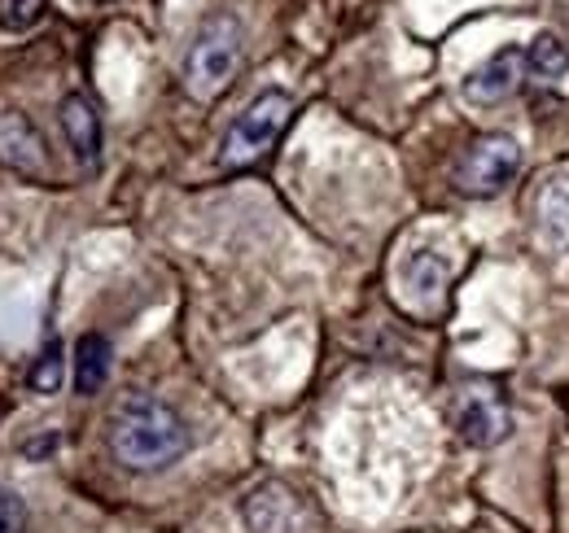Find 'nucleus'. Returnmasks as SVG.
Returning <instances> with one entry per match:
<instances>
[{
	"label": "nucleus",
	"mask_w": 569,
	"mask_h": 533,
	"mask_svg": "<svg viewBox=\"0 0 569 533\" xmlns=\"http://www.w3.org/2000/svg\"><path fill=\"white\" fill-rule=\"evenodd\" d=\"M456 429L469 446H496L508 438L512 420H508V406L491 385H469L456 399Z\"/></svg>",
	"instance_id": "obj_5"
},
{
	"label": "nucleus",
	"mask_w": 569,
	"mask_h": 533,
	"mask_svg": "<svg viewBox=\"0 0 569 533\" xmlns=\"http://www.w3.org/2000/svg\"><path fill=\"white\" fill-rule=\"evenodd\" d=\"M58 385H62V341H49L44 354L36 359V368H31V390L36 394H58Z\"/></svg>",
	"instance_id": "obj_14"
},
{
	"label": "nucleus",
	"mask_w": 569,
	"mask_h": 533,
	"mask_svg": "<svg viewBox=\"0 0 569 533\" xmlns=\"http://www.w3.org/2000/svg\"><path fill=\"white\" fill-rule=\"evenodd\" d=\"M403 284H408L412 293H421V298H438V293L447 289V263H442L438 254H429V250H417V254L403 263Z\"/></svg>",
	"instance_id": "obj_12"
},
{
	"label": "nucleus",
	"mask_w": 569,
	"mask_h": 533,
	"mask_svg": "<svg viewBox=\"0 0 569 533\" xmlns=\"http://www.w3.org/2000/svg\"><path fill=\"white\" fill-rule=\"evenodd\" d=\"M106 376H110V341L101 333L79 336V345H74V385H79V394H97L106 385Z\"/></svg>",
	"instance_id": "obj_10"
},
{
	"label": "nucleus",
	"mask_w": 569,
	"mask_h": 533,
	"mask_svg": "<svg viewBox=\"0 0 569 533\" xmlns=\"http://www.w3.org/2000/svg\"><path fill=\"white\" fill-rule=\"evenodd\" d=\"M241 67V22L232 13H214L202 22L184 53V92L193 101H211L228 88V79Z\"/></svg>",
	"instance_id": "obj_2"
},
{
	"label": "nucleus",
	"mask_w": 569,
	"mask_h": 533,
	"mask_svg": "<svg viewBox=\"0 0 569 533\" xmlns=\"http://www.w3.org/2000/svg\"><path fill=\"white\" fill-rule=\"evenodd\" d=\"M521 74H526V53L508 44L465 79V97L478 101V105H499L521 88Z\"/></svg>",
	"instance_id": "obj_7"
},
{
	"label": "nucleus",
	"mask_w": 569,
	"mask_h": 533,
	"mask_svg": "<svg viewBox=\"0 0 569 533\" xmlns=\"http://www.w3.org/2000/svg\"><path fill=\"white\" fill-rule=\"evenodd\" d=\"M289 119H293V97H289V92H281V88L259 92V97L237 114V123L228 128L223 149H219V162H223V167H250V162H259V158L281 140V132L289 128Z\"/></svg>",
	"instance_id": "obj_3"
},
{
	"label": "nucleus",
	"mask_w": 569,
	"mask_h": 533,
	"mask_svg": "<svg viewBox=\"0 0 569 533\" xmlns=\"http://www.w3.org/2000/svg\"><path fill=\"white\" fill-rule=\"evenodd\" d=\"M246 521H250L254 533H284V525L293 521V499L284 494L281 485H263L246 503Z\"/></svg>",
	"instance_id": "obj_11"
},
{
	"label": "nucleus",
	"mask_w": 569,
	"mask_h": 533,
	"mask_svg": "<svg viewBox=\"0 0 569 533\" xmlns=\"http://www.w3.org/2000/svg\"><path fill=\"white\" fill-rule=\"evenodd\" d=\"M62 132L71 140L74 158L83 167H97V158H101V119H97V105L83 92H71L62 101Z\"/></svg>",
	"instance_id": "obj_8"
},
{
	"label": "nucleus",
	"mask_w": 569,
	"mask_h": 533,
	"mask_svg": "<svg viewBox=\"0 0 569 533\" xmlns=\"http://www.w3.org/2000/svg\"><path fill=\"white\" fill-rule=\"evenodd\" d=\"M0 533H27V503L9 485H0Z\"/></svg>",
	"instance_id": "obj_16"
},
{
	"label": "nucleus",
	"mask_w": 569,
	"mask_h": 533,
	"mask_svg": "<svg viewBox=\"0 0 569 533\" xmlns=\"http://www.w3.org/2000/svg\"><path fill=\"white\" fill-rule=\"evenodd\" d=\"M110 451L132 472H162L189 451V424L162 399L132 394L110 415Z\"/></svg>",
	"instance_id": "obj_1"
},
{
	"label": "nucleus",
	"mask_w": 569,
	"mask_h": 533,
	"mask_svg": "<svg viewBox=\"0 0 569 533\" xmlns=\"http://www.w3.org/2000/svg\"><path fill=\"white\" fill-rule=\"evenodd\" d=\"M526 70H530L535 79L552 83V79H561L569 70V49L557 36H539V40L530 44V53H526Z\"/></svg>",
	"instance_id": "obj_13"
},
{
	"label": "nucleus",
	"mask_w": 569,
	"mask_h": 533,
	"mask_svg": "<svg viewBox=\"0 0 569 533\" xmlns=\"http://www.w3.org/2000/svg\"><path fill=\"white\" fill-rule=\"evenodd\" d=\"M517 171H521V144L512 135H478L456 167V189L465 198H496L512 184Z\"/></svg>",
	"instance_id": "obj_4"
},
{
	"label": "nucleus",
	"mask_w": 569,
	"mask_h": 533,
	"mask_svg": "<svg viewBox=\"0 0 569 533\" xmlns=\"http://www.w3.org/2000/svg\"><path fill=\"white\" fill-rule=\"evenodd\" d=\"M535 219H539V237L557 250H569V180L557 175L539 189L535 198Z\"/></svg>",
	"instance_id": "obj_9"
},
{
	"label": "nucleus",
	"mask_w": 569,
	"mask_h": 533,
	"mask_svg": "<svg viewBox=\"0 0 569 533\" xmlns=\"http://www.w3.org/2000/svg\"><path fill=\"white\" fill-rule=\"evenodd\" d=\"M0 167H9L13 175H27V180L49 175V149L36 132V123L18 110L0 114Z\"/></svg>",
	"instance_id": "obj_6"
},
{
	"label": "nucleus",
	"mask_w": 569,
	"mask_h": 533,
	"mask_svg": "<svg viewBox=\"0 0 569 533\" xmlns=\"http://www.w3.org/2000/svg\"><path fill=\"white\" fill-rule=\"evenodd\" d=\"M49 0H0V27L4 31H31L44 18Z\"/></svg>",
	"instance_id": "obj_15"
}]
</instances>
